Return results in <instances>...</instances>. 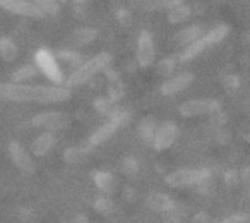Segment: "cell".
Segmentation results:
<instances>
[{
  "label": "cell",
  "instance_id": "ab89813d",
  "mask_svg": "<svg viewBox=\"0 0 250 223\" xmlns=\"http://www.w3.org/2000/svg\"><path fill=\"white\" fill-rule=\"evenodd\" d=\"M245 139H247V141H250V131H249V133H247V136H245Z\"/></svg>",
  "mask_w": 250,
  "mask_h": 223
},
{
  "label": "cell",
  "instance_id": "9a60e30c",
  "mask_svg": "<svg viewBox=\"0 0 250 223\" xmlns=\"http://www.w3.org/2000/svg\"><path fill=\"white\" fill-rule=\"evenodd\" d=\"M146 204L149 206L151 209L160 211V213H167L177 206L173 199H171L170 196L163 194V192H153V194H149L146 199Z\"/></svg>",
  "mask_w": 250,
  "mask_h": 223
},
{
  "label": "cell",
  "instance_id": "277c9868",
  "mask_svg": "<svg viewBox=\"0 0 250 223\" xmlns=\"http://www.w3.org/2000/svg\"><path fill=\"white\" fill-rule=\"evenodd\" d=\"M130 117H132L130 112H120V110H118L113 117H108L106 122L98 127L89 136V139H87V148L91 150L93 146H100L104 141H108L122 126H127V124L130 122Z\"/></svg>",
  "mask_w": 250,
  "mask_h": 223
},
{
  "label": "cell",
  "instance_id": "4fadbf2b",
  "mask_svg": "<svg viewBox=\"0 0 250 223\" xmlns=\"http://www.w3.org/2000/svg\"><path fill=\"white\" fill-rule=\"evenodd\" d=\"M192 83H194V76H192L190 72H184V74H178V76H173L165 81V83L161 84L160 91L165 96H173V94H178L184 89H187Z\"/></svg>",
  "mask_w": 250,
  "mask_h": 223
},
{
  "label": "cell",
  "instance_id": "f1b7e54d",
  "mask_svg": "<svg viewBox=\"0 0 250 223\" xmlns=\"http://www.w3.org/2000/svg\"><path fill=\"white\" fill-rule=\"evenodd\" d=\"M94 209H96L98 213H101V215H110L111 211H113V202L110 201L108 198H96L94 199Z\"/></svg>",
  "mask_w": 250,
  "mask_h": 223
},
{
  "label": "cell",
  "instance_id": "6da1fadb",
  "mask_svg": "<svg viewBox=\"0 0 250 223\" xmlns=\"http://www.w3.org/2000/svg\"><path fill=\"white\" fill-rule=\"evenodd\" d=\"M72 93L67 86H33L24 83H0V100L35 101V103H62L70 100Z\"/></svg>",
  "mask_w": 250,
  "mask_h": 223
},
{
  "label": "cell",
  "instance_id": "e575fe53",
  "mask_svg": "<svg viewBox=\"0 0 250 223\" xmlns=\"http://www.w3.org/2000/svg\"><path fill=\"white\" fill-rule=\"evenodd\" d=\"M236 178H238V175H236V172H233V170H228L225 174V182L228 185H233L236 182Z\"/></svg>",
  "mask_w": 250,
  "mask_h": 223
},
{
  "label": "cell",
  "instance_id": "4dcf8cb0",
  "mask_svg": "<svg viewBox=\"0 0 250 223\" xmlns=\"http://www.w3.org/2000/svg\"><path fill=\"white\" fill-rule=\"evenodd\" d=\"M173 69H175V60L173 59L161 60L160 66H158V72H160L161 76H168Z\"/></svg>",
  "mask_w": 250,
  "mask_h": 223
},
{
  "label": "cell",
  "instance_id": "836d02e7",
  "mask_svg": "<svg viewBox=\"0 0 250 223\" xmlns=\"http://www.w3.org/2000/svg\"><path fill=\"white\" fill-rule=\"evenodd\" d=\"M238 86H240V81L236 76H228L225 79V88L229 91V93H233L235 89H238Z\"/></svg>",
  "mask_w": 250,
  "mask_h": 223
},
{
  "label": "cell",
  "instance_id": "f546056e",
  "mask_svg": "<svg viewBox=\"0 0 250 223\" xmlns=\"http://www.w3.org/2000/svg\"><path fill=\"white\" fill-rule=\"evenodd\" d=\"M120 170L124 172L125 175L132 177V175H136L137 170H139V163H137V160H134V158H124L120 163Z\"/></svg>",
  "mask_w": 250,
  "mask_h": 223
},
{
  "label": "cell",
  "instance_id": "7402d4cb",
  "mask_svg": "<svg viewBox=\"0 0 250 223\" xmlns=\"http://www.w3.org/2000/svg\"><path fill=\"white\" fill-rule=\"evenodd\" d=\"M87 150L89 148H79V146H72V148H67L65 151H63V161L69 165H77L81 163V161L86 160L87 156Z\"/></svg>",
  "mask_w": 250,
  "mask_h": 223
},
{
  "label": "cell",
  "instance_id": "d590c367",
  "mask_svg": "<svg viewBox=\"0 0 250 223\" xmlns=\"http://www.w3.org/2000/svg\"><path fill=\"white\" fill-rule=\"evenodd\" d=\"M192 223H209V215L208 213H197L192 218Z\"/></svg>",
  "mask_w": 250,
  "mask_h": 223
},
{
  "label": "cell",
  "instance_id": "f35d334b",
  "mask_svg": "<svg viewBox=\"0 0 250 223\" xmlns=\"http://www.w3.org/2000/svg\"><path fill=\"white\" fill-rule=\"evenodd\" d=\"M76 4H86V2H91V0H74Z\"/></svg>",
  "mask_w": 250,
  "mask_h": 223
},
{
  "label": "cell",
  "instance_id": "603a6c76",
  "mask_svg": "<svg viewBox=\"0 0 250 223\" xmlns=\"http://www.w3.org/2000/svg\"><path fill=\"white\" fill-rule=\"evenodd\" d=\"M137 131H139L141 137H143L146 143H153L154 133H156V124H154V119H151V117L143 119L139 124V127H137Z\"/></svg>",
  "mask_w": 250,
  "mask_h": 223
},
{
  "label": "cell",
  "instance_id": "e0dca14e",
  "mask_svg": "<svg viewBox=\"0 0 250 223\" xmlns=\"http://www.w3.org/2000/svg\"><path fill=\"white\" fill-rule=\"evenodd\" d=\"M202 35V28L199 24H192V26H187V28H182L180 31L175 33L173 36V42L177 45H182V46H187L190 45L192 42L199 38Z\"/></svg>",
  "mask_w": 250,
  "mask_h": 223
},
{
  "label": "cell",
  "instance_id": "7c38bea8",
  "mask_svg": "<svg viewBox=\"0 0 250 223\" xmlns=\"http://www.w3.org/2000/svg\"><path fill=\"white\" fill-rule=\"evenodd\" d=\"M9 155H11L12 163H14L24 175L35 174L36 168H35V163H33L31 156H29V153L19 143H14V141H12V143L9 144Z\"/></svg>",
  "mask_w": 250,
  "mask_h": 223
},
{
  "label": "cell",
  "instance_id": "d4e9b609",
  "mask_svg": "<svg viewBox=\"0 0 250 223\" xmlns=\"http://www.w3.org/2000/svg\"><path fill=\"white\" fill-rule=\"evenodd\" d=\"M33 2H35V5L45 16H59L60 14L59 0H33Z\"/></svg>",
  "mask_w": 250,
  "mask_h": 223
},
{
  "label": "cell",
  "instance_id": "5b68a950",
  "mask_svg": "<svg viewBox=\"0 0 250 223\" xmlns=\"http://www.w3.org/2000/svg\"><path fill=\"white\" fill-rule=\"evenodd\" d=\"M35 66L38 67L40 72H42L43 76L46 77V79L52 81V83L62 84L63 81H65L62 69H60L59 62H57L55 53H52L48 48L36 50V53H35Z\"/></svg>",
  "mask_w": 250,
  "mask_h": 223
},
{
  "label": "cell",
  "instance_id": "3957f363",
  "mask_svg": "<svg viewBox=\"0 0 250 223\" xmlns=\"http://www.w3.org/2000/svg\"><path fill=\"white\" fill-rule=\"evenodd\" d=\"M228 35H229V26L228 24H219V26H216V28L209 29L208 33H202L195 42H192L190 45L185 46L184 52L180 53V62L194 60L195 57H199L201 53H204L206 50L212 48L214 45L221 43Z\"/></svg>",
  "mask_w": 250,
  "mask_h": 223
},
{
  "label": "cell",
  "instance_id": "ac0fdd59",
  "mask_svg": "<svg viewBox=\"0 0 250 223\" xmlns=\"http://www.w3.org/2000/svg\"><path fill=\"white\" fill-rule=\"evenodd\" d=\"M168 21L171 22V24H182V22H185L188 18L192 16V9L188 7L187 4H184V2H180V4L173 5L171 9H168Z\"/></svg>",
  "mask_w": 250,
  "mask_h": 223
},
{
  "label": "cell",
  "instance_id": "2e32d148",
  "mask_svg": "<svg viewBox=\"0 0 250 223\" xmlns=\"http://www.w3.org/2000/svg\"><path fill=\"white\" fill-rule=\"evenodd\" d=\"M53 144H55V136H53L52 131H46V133L40 134V136L33 141L31 150L36 156H45V155L53 148Z\"/></svg>",
  "mask_w": 250,
  "mask_h": 223
},
{
  "label": "cell",
  "instance_id": "484cf974",
  "mask_svg": "<svg viewBox=\"0 0 250 223\" xmlns=\"http://www.w3.org/2000/svg\"><path fill=\"white\" fill-rule=\"evenodd\" d=\"M57 59L63 60L65 64H70V66H76V67H79L81 64L84 62L83 55L77 52H72V50H59V52H57Z\"/></svg>",
  "mask_w": 250,
  "mask_h": 223
},
{
  "label": "cell",
  "instance_id": "52a82bcc",
  "mask_svg": "<svg viewBox=\"0 0 250 223\" xmlns=\"http://www.w3.org/2000/svg\"><path fill=\"white\" fill-rule=\"evenodd\" d=\"M221 110V103L218 100H188L180 105L178 112L182 117H199V115H211Z\"/></svg>",
  "mask_w": 250,
  "mask_h": 223
},
{
  "label": "cell",
  "instance_id": "8992f818",
  "mask_svg": "<svg viewBox=\"0 0 250 223\" xmlns=\"http://www.w3.org/2000/svg\"><path fill=\"white\" fill-rule=\"evenodd\" d=\"M206 178H211V170L208 168H180L168 174L165 182L170 187H188V185H197Z\"/></svg>",
  "mask_w": 250,
  "mask_h": 223
},
{
  "label": "cell",
  "instance_id": "30bf717a",
  "mask_svg": "<svg viewBox=\"0 0 250 223\" xmlns=\"http://www.w3.org/2000/svg\"><path fill=\"white\" fill-rule=\"evenodd\" d=\"M0 7L9 14L22 16V18H43V12L35 5L33 0H0Z\"/></svg>",
  "mask_w": 250,
  "mask_h": 223
},
{
  "label": "cell",
  "instance_id": "7a4b0ae2",
  "mask_svg": "<svg viewBox=\"0 0 250 223\" xmlns=\"http://www.w3.org/2000/svg\"><path fill=\"white\" fill-rule=\"evenodd\" d=\"M111 64V55L108 52H101L98 55L91 57V59L84 60L79 67H76L72 74L67 77L65 86L67 88H77L86 84L87 81H91L98 72L108 69V66Z\"/></svg>",
  "mask_w": 250,
  "mask_h": 223
},
{
  "label": "cell",
  "instance_id": "4316f807",
  "mask_svg": "<svg viewBox=\"0 0 250 223\" xmlns=\"http://www.w3.org/2000/svg\"><path fill=\"white\" fill-rule=\"evenodd\" d=\"M94 108H96L100 113L108 115V117H113L115 113L118 112V110H115L113 101H111L110 98H100V100H96V101H94Z\"/></svg>",
  "mask_w": 250,
  "mask_h": 223
},
{
  "label": "cell",
  "instance_id": "cb8c5ba5",
  "mask_svg": "<svg viewBox=\"0 0 250 223\" xmlns=\"http://www.w3.org/2000/svg\"><path fill=\"white\" fill-rule=\"evenodd\" d=\"M38 72L36 66H22L12 74V83H26V81L33 79Z\"/></svg>",
  "mask_w": 250,
  "mask_h": 223
},
{
  "label": "cell",
  "instance_id": "d6a6232c",
  "mask_svg": "<svg viewBox=\"0 0 250 223\" xmlns=\"http://www.w3.org/2000/svg\"><path fill=\"white\" fill-rule=\"evenodd\" d=\"M163 223H182V215L178 213L177 206H175L173 209H170V211L165 213V220Z\"/></svg>",
  "mask_w": 250,
  "mask_h": 223
},
{
  "label": "cell",
  "instance_id": "1f68e13d",
  "mask_svg": "<svg viewBox=\"0 0 250 223\" xmlns=\"http://www.w3.org/2000/svg\"><path fill=\"white\" fill-rule=\"evenodd\" d=\"M218 223H249V215H245V213H235V215L226 216L225 220H221Z\"/></svg>",
  "mask_w": 250,
  "mask_h": 223
},
{
  "label": "cell",
  "instance_id": "ffe728a7",
  "mask_svg": "<svg viewBox=\"0 0 250 223\" xmlns=\"http://www.w3.org/2000/svg\"><path fill=\"white\" fill-rule=\"evenodd\" d=\"M93 182L96 184V187L103 192H111L115 189V177L110 174V172H103V170H98L93 172Z\"/></svg>",
  "mask_w": 250,
  "mask_h": 223
},
{
  "label": "cell",
  "instance_id": "83f0119b",
  "mask_svg": "<svg viewBox=\"0 0 250 223\" xmlns=\"http://www.w3.org/2000/svg\"><path fill=\"white\" fill-rule=\"evenodd\" d=\"M124 84H122V81L118 79V77H113V79L110 81V86H108V98H110L111 101H117L120 100L122 96H124Z\"/></svg>",
  "mask_w": 250,
  "mask_h": 223
},
{
  "label": "cell",
  "instance_id": "ba28073f",
  "mask_svg": "<svg viewBox=\"0 0 250 223\" xmlns=\"http://www.w3.org/2000/svg\"><path fill=\"white\" fill-rule=\"evenodd\" d=\"M136 59L141 67H151L156 59V46L149 31H141L137 38Z\"/></svg>",
  "mask_w": 250,
  "mask_h": 223
},
{
  "label": "cell",
  "instance_id": "9c48e42d",
  "mask_svg": "<svg viewBox=\"0 0 250 223\" xmlns=\"http://www.w3.org/2000/svg\"><path fill=\"white\" fill-rule=\"evenodd\" d=\"M31 124L35 127H42V129L46 131H60L65 129L69 126V117L62 112H43V113H38V115L33 117Z\"/></svg>",
  "mask_w": 250,
  "mask_h": 223
},
{
  "label": "cell",
  "instance_id": "8fae6325",
  "mask_svg": "<svg viewBox=\"0 0 250 223\" xmlns=\"http://www.w3.org/2000/svg\"><path fill=\"white\" fill-rule=\"evenodd\" d=\"M178 137V127L173 122H165L156 129L153 137V146L156 151H165L173 146Z\"/></svg>",
  "mask_w": 250,
  "mask_h": 223
},
{
  "label": "cell",
  "instance_id": "44dd1931",
  "mask_svg": "<svg viewBox=\"0 0 250 223\" xmlns=\"http://www.w3.org/2000/svg\"><path fill=\"white\" fill-rule=\"evenodd\" d=\"M18 45L12 42L11 38L4 36V38H0V57L5 60V62H12V60L18 59Z\"/></svg>",
  "mask_w": 250,
  "mask_h": 223
},
{
  "label": "cell",
  "instance_id": "60d3db41",
  "mask_svg": "<svg viewBox=\"0 0 250 223\" xmlns=\"http://www.w3.org/2000/svg\"><path fill=\"white\" fill-rule=\"evenodd\" d=\"M59 2H62V4H63V2H69V0H59Z\"/></svg>",
  "mask_w": 250,
  "mask_h": 223
},
{
  "label": "cell",
  "instance_id": "d6986e66",
  "mask_svg": "<svg viewBox=\"0 0 250 223\" xmlns=\"http://www.w3.org/2000/svg\"><path fill=\"white\" fill-rule=\"evenodd\" d=\"M98 36V31L94 28H89V26H84V28H77L76 31L70 35V40H72L74 45L83 46V45H89L91 42H94Z\"/></svg>",
  "mask_w": 250,
  "mask_h": 223
},
{
  "label": "cell",
  "instance_id": "74e56055",
  "mask_svg": "<svg viewBox=\"0 0 250 223\" xmlns=\"http://www.w3.org/2000/svg\"><path fill=\"white\" fill-rule=\"evenodd\" d=\"M74 223H89V222H87V218L84 215H77L76 220H74Z\"/></svg>",
  "mask_w": 250,
  "mask_h": 223
},
{
  "label": "cell",
  "instance_id": "8d00e7d4",
  "mask_svg": "<svg viewBox=\"0 0 250 223\" xmlns=\"http://www.w3.org/2000/svg\"><path fill=\"white\" fill-rule=\"evenodd\" d=\"M19 215H21L22 220H31L33 218V211L31 209H26V208L19 209Z\"/></svg>",
  "mask_w": 250,
  "mask_h": 223
},
{
  "label": "cell",
  "instance_id": "5bb4252c",
  "mask_svg": "<svg viewBox=\"0 0 250 223\" xmlns=\"http://www.w3.org/2000/svg\"><path fill=\"white\" fill-rule=\"evenodd\" d=\"M180 2H184V0H130V5L143 12H158L168 11Z\"/></svg>",
  "mask_w": 250,
  "mask_h": 223
}]
</instances>
